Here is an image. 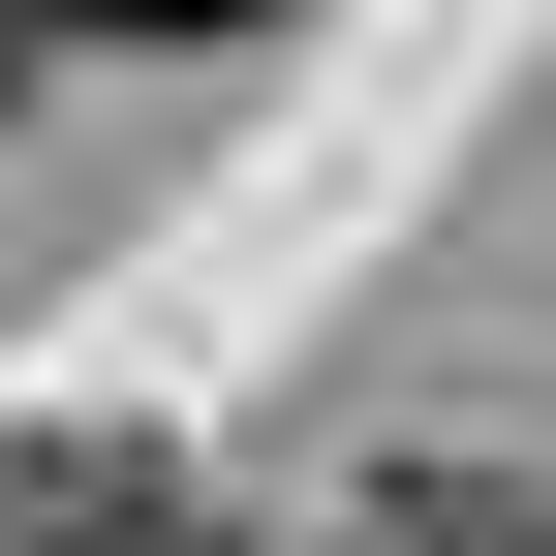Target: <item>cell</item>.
<instances>
[{
	"label": "cell",
	"instance_id": "obj_1",
	"mask_svg": "<svg viewBox=\"0 0 556 556\" xmlns=\"http://www.w3.org/2000/svg\"><path fill=\"white\" fill-rule=\"evenodd\" d=\"M0 556H248V526L186 495L155 433H31V464H0Z\"/></svg>",
	"mask_w": 556,
	"mask_h": 556
},
{
	"label": "cell",
	"instance_id": "obj_4",
	"mask_svg": "<svg viewBox=\"0 0 556 556\" xmlns=\"http://www.w3.org/2000/svg\"><path fill=\"white\" fill-rule=\"evenodd\" d=\"M31 62H62V0H0V93H31Z\"/></svg>",
	"mask_w": 556,
	"mask_h": 556
},
{
	"label": "cell",
	"instance_id": "obj_2",
	"mask_svg": "<svg viewBox=\"0 0 556 556\" xmlns=\"http://www.w3.org/2000/svg\"><path fill=\"white\" fill-rule=\"evenodd\" d=\"M340 556H556V495H526V464H402Z\"/></svg>",
	"mask_w": 556,
	"mask_h": 556
},
{
	"label": "cell",
	"instance_id": "obj_3",
	"mask_svg": "<svg viewBox=\"0 0 556 556\" xmlns=\"http://www.w3.org/2000/svg\"><path fill=\"white\" fill-rule=\"evenodd\" d=\"M62 31H278V0H62Z\"/></svg>",
	"mask_w": 556,
	"mask_h": 556
}]
</instances>
